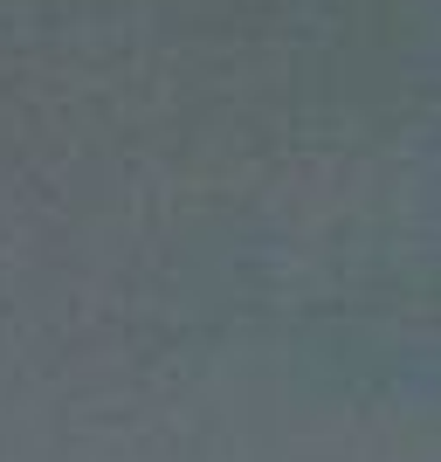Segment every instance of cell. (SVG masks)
Returning a JSON list of instances; mask_svg holds the SVG:
<instances>
[]
</instances>
